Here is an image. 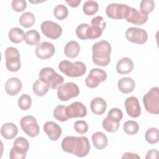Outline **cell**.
Returning a JSON list of instances; mask_svg holds the SVG:
<instances>
[{
    "mask_svg": "<svg viewBox=\"0 0 159 159\" xmlns=\"http://www.w3.org/2000/svg\"><path fill=\"white\" fill-rule=\"evenodd\" d=\"M21 129L30 137H37L40 132V128L36 119L33 116H25L20 121Z\"/></svg>",
    "mask_w": 159,
    "mask_h": 159,
    "instance_id": "30bf717a",
    "label": "cell"
},
{
    "mask_svg": "<svg viewBox=\"0 0 159 159\" xmlns=\"http://www.w3.org/2000/svg\"><path fill=\"white\" fill-rule=\"evenodd\" d=\"M125 36L128 41L139 45L145 43L148 39V34L146 30L134 27L128 28Z\"/></svg>",
    "mask_w": 159,
    "mask_h": 159,
    "instance_id": "7c38bea8",
    "label": "cell"
},
{
    "mask_svg": "<svg viewBox=\"0 0 159 159\" xmlns=\"http://www.w3.org/2000/svg\"><path fill=\"white\" fill-rule=\"evenodd\" d=\"M134 69V63L132 60L124 57L119 60L116 65V71L120 75H125L130 73Z\"/></svg>",
    "mask_w": 159,
    "mask_h": 159,
    "instance_id": "44dd1931",
    "label": "cell"
},
{
    "mask_svg": "<svg viewBox=\"0 0 159 159\" xmlns=\"http://www.w3.org/2000/svg\"><path fill=\"white\" fill-rule=\"evenodd\" d=\"M143 103L145 110L152 114L159 113V88L152 87L143 96Z\"/></svg>",
    "mask_w": 159,
    "mask_h": 159,
    "instance_id": "277c9868",
    "label": "cell"
},
{
    "mask_svg": "<svg viewBox=\"0 0 159 159\" xmlns=\"http://www.w3.org/2000/svg\"><path fill=\"white\" fill-rule=\"evenodd\" d=\"M155 2L153 0H142L140 4V10L143 14H148L153 10Z\"/></svg>",
    "mask_w": 159,
    "mask_h": 159,
    "instance_id": "f35d334b",
    "label": "cell"
},
{
    "mask_svg": "<svg viewBox=\"0 0 159 159\" xmlns=\"http://www.w3.org/2000/svg\"><path fill=\"white\" fill-rule=\"evenodd\" d=\"M11 6L14 11L17 12H22L27 7V2L25 0H13Z\"/></svg>",
    "mask_w": 159,
    "mask_h": 159,
    "instance_id": "7bdbcfd3",
    "label": "cell"
},
{
    "mask_svg": "<svg viewBox=\"0 0 159 159\" xmlns=\"http://www.w3.org/2000/svg\"><path fill=\"white\" fill-rule=\"evenodd\" d=\"M145 139L150 144L157 143L159 139V132L158 129L154 127L148 129L145 132Z\"/></svg>",
    "mask_w": 159,
    "mask_h": 159,
    "instance_id": "d6a6232c",
    "label": "cell"
},
{
    "mask_svg": "<svg viewBox=\"0 0 159 159\" xmlns=\"http://www.w3.org/2000/svg\"><path fill=\"white\" fill-rule=\"evenodd\" d=\"M58 68L61 72L71 78L82 76L86 72V65L80 61L71 63L68 60H63L59 63Z\"/></svg>",
    "mask_w": 159,
    "mask_h": 159,
    "instance_id": "7a4b0ae2",
    "label": "cell"
},
{
    "mask_svg": "<svg viewBox=\"0 0 159 159\" xmlns=\"http://www.w3.org/2000/svg\"><path fill=\"white\" fill-rule=\"evenodd\" d=\"M6 58V67L12 72L18 71L21 67L20 53L13 47H7L4 52Z\"/></svg>",
    "mask_w": 159,
    "mask_h": 159,
    "instance_id": "5b68a950",
    "label": "cell"
},
{
    "mask_svg": "<svg viewBox=\"0 0 159 159\" xmlns=\"http://www.w3.org/2000/svg\"><path fill=\"white\" fill-rule=\"evenodd\" d=\"M39 80L51 89L57 88L64 81V78L50 67L42 68L39 71Z\"/></svg>",
    "mask_w": 159,
    "mask_h": 159,
    "instance_id": "3957f363",
    "label": "cell"
},
{
    "mask_svg": "<svg viewBox=\"0 0 159 159\" xmlns=\"http://www.w3.org/2000/svg\"><path fill=\"white\" fill-rule=\"evenodd\" d=\"M127 114L133 118H137L141 114V107L138 99L135 96L127 98L124 103Z\"/></svg>",
    "mask_w": 159,
    "mask_h": 159,
    "instance_id": "e0dca14e",
    "label": "cell"
},
{
    "mask_svg": "<svg viewBox=\"0 0 159 159\" xmlns=\"http://www.w3.org/2000/svg\"><path fill=\"white\" fill-rule=\"evenodd\" d=\"M148 19V14H143L137 9L131 7L130 12L125 20L127 22L134 25H142L147 22Z\"/></svg>",
    "mask_w": 159,
    "mask_h": 159,
    "instance_id": "d6986e66",
    "label": "cell"
},
{
    "mask_svg": "<svg viewBox=\"0 0 159 159\" xmlns=\"http://www.w3.org/2000/svg\"><path fill=\"white\" fill-rule=\"evenodd\" d=\"M91 146L88 137L85 136L76 137L73 155L78 157H86L90 151Z\"/></svg>",
    "mask_w": 159,
    "mask_h": 159,
    "instance_id": "2e32d148",
    "label": "cell"
},
{
    "mask_svg": "<svg viewBox=\"0 0 159 159\" xmlns=\"http://www.w3.org/2000/svg\"><path fill=\"white\" fill-rule=\"evenodd\" d=\"M92 142L94 147L98 150L105 148L108 143L107 136L101 132H96L91 136Z\"/></svg>",
    "mask_w": 159,
    "mask_h": 159,
    "instance_id": "d4e9b609",
    "label": "cell"
},
{
    "mask_svg": "<svg viewBox=\"0 0 159 159\" xmlns=\"http://www.w3.org/2000/svg\"><path fill=\"white\" fill-rule=\"evenodd\" d=\"M24 30L19 27L12 28L8 33L9 40L14 43H21L24 40Z\"/></svg>",
    "mask_w": 159,
    "mask_h": 159,
    "instance_id": "83f0119b",
    "label": "cell"
},
{
    "mask_svg": "<svg viewBox=\"0 0 159 159\" xmlns=\"http://www.w3.org/2000/svg\"><path fill=\"white\" fill-rule=\"evenodd\" d=\"M55 52V46L50 42H42L38 43L35 48L36 56L42 60L52 57Z\"/></svg>",
    "mask_w": 159,
    "mask_h": 159,
    "instance_id": "9a60e30c",
    "label": "cell"
},
{
    "mask_svg": "<svg viewBox=\"0 0 159 159\" xmlns=\"http://www.w3.org/2000/svg\"><path fill=\"white\" fill-rule=\"evenodd\" d=\"M88 27L89 24L85 23L81 24L77 26L75 32L78 39L83 40L88 39L86 37V32Z\"/></svg>",
    "mask_w": 159,
    "mask_h": 159,
    "instance_id": "b9f144b4",
    "label": "cell"
},
{
    "mask_svg": "<svg viewBox=\"0 0 159 159\" xmlns=\"http://www.w3.org/2000/svg\"><path fill=\"white\" fill-rule=\"evenodd\" d=\"M92 59L95 65L99 66H106L109 64L111 46L109 42L102 40L96 42L92 47Z\"/></svg>",
    "mask_w": 159,
    "mask_h": 159,
    "instance_id": "6da1fadb",
    "label": "cell"
},
{
    "mask_svg": "<svg viewBox=\"0 0 159 159\" xmlns=\"http://www.w3.org/2000/svg\"><path fill=\"white\" fill-rule=\"evenodd\" d=\"M107 117L116 122H120V121L122 120L123 117V113L119 108L114 107V108H112L108 112Z\"/></svg>",
    "mask_w": 159,
    "mask_h": 159,
    "instance_id": "ab89813d",
    "label": "cell"
},
{
    "mask_svg": "<svg viewBox=\"0 0 159 159\" xmlns=\"http://www.w3.org/2000/svg\"><path fill=\"white\" fill-rule=\"evenodd\" d=\"M18 106L22 111L28 110L32 104V99L27 94H22L18 99Z\"/></svg>",
    "mask_w": 159,
    "mask_h": 159,
    "instance_id": "74e56055",
    "label": "cell"
},
{
    "mask_svg": "<svg viewBox=\"0 0 159 159\" xmlns=\"http://www.w3.org/2000/svg\"><path fill=\"white\" fill-rule=\"evenodd\" d=\"M90 107L92 112L96 115H101L107 109V103L106 101L100 97L93 99L90 102Z\"/></svg>",
    "mask_w": 159,
    "mask_h": 159,
    "instance_id": "7402d4cb",
    "label": "cell"
},
{
    "mask_svg": "<svg viewBox=\"0 0 159 159\" xmlns=\"http://www.w3.org/2000/svg\"><path fill=\"white\" fill-rule=\"evenodd\" d=\"M98 3L93 0L85 1L83 6V11L87 16H93L95 14L98 12Z\"/></svg>",
    "mask_w": 159,
    "mask_h": 159,
    "instance_id": "1f68e13d",
    "label": "cell"
},
{
    "mask_svg": "<svg viewBox=\"0 0 159 159\" xmlns=\"http://www.w3.org/2000/svg\"><path fill=\"white\" fill-rule=\"evenodd\" d=\"M29 149V143L24 137H19L13 142V147L9 152L11 159H24Z\"/></svg>",
    "mask_w": 159,
    "mask_h": 159,
    "instance_id": "8992f818",
    "label": "cell"
},
{
    "mask_svg": "<svg viewBox=\"0 0 159 159\" xmlns=\"http://www.w3.org/2000/svg\"><path fill=\"white\" fill-rule=\"evenodd\" d=\"M122 158H140V157L134 153L130 152H125L122 157Z\"/></svg>",
    "mask_w": 159,
    "mask_h": 159,
    "instance_id": "f6af8a7d",
    "label": "cell"
},
{
    "mask_svg": "<svg viewBox=\"0 0 159 159\" xmlns=\"http://www.w3.org/2000/svg\"><path fill=\"white\" fill-rule=\"evenodd\" d=\"M65 112L69 119L84 117L87 115V109L82 102L75 101L66 107Z\"/></svg>",
    "mask_w": 159,
    "mask_h": 159,
    "instance_id": "5bb4252c",
    "label": "cell"
},
{
    "mask_svg": "<svg viewBox=\"0 0 159 159\" xmlns=\"http://www.w3.org/2000/svg\"><path fill=\"white\" fill-rule=\"evenodd\" d=\"M53 14L57 19L64 20L68 15V8L63 4H58L54 8Z\"/></svg>",
    "mask_w": 159,
    "mask_h": 159,
    "instance_id": "8d00e7d4",
    "label": "cell"
},
{
    "mask_svg": "<svg viewBox=\"0 0 159 159\" xmlns=\"http://www.w3.org/2000/svg\"><path fill=\"white\" fill-rule=\"evenodd\" d=\"M66 107L64 105H58L53 110V117L58 121L66 122L68 120L69 118L66 116L65 109Z\"/></svg>",
    "mask_w": 159,
    "mask_h": 159,
    "instance_id": "d590c367",
    "label": "cell"
},
{
    "mask_svg": "<svg viewBox=\"0 0 159 159\" xmlns=\"http://www.w3.org/2000/svg\"><path fill=\"white\" fill-rule=\"evenodd\" d=\"M106 27V22L102 16H98L93 17L91 21V25L89 27L86 32V37L88 39L93 40L101 37L103 30Z\"/></svg>",
    "mask_w": 159,
    "mask_h": 159,
    "instance_id": "9c48e42d",
    "label": "cell"
},
{
    "mask_svg": "<svg viewBox=\"0 0 159 159\" xmlns=\"http://www.w3.org/2000/svg\"><path fill=\"white\" fill-rule=\"evenodd\" d=\"M35 21V16L31 12H24L19 18L20 24L25 28H29L32 27L34 24Z\"/></svg>",
    "mask_w": 159,
    "mask_h": 159,
    "instance_id": "f1b7e54d",
    "label": "cell"
},
{
    "mask_svg": "<svg viewBox=\"0 0 159 159\" xmlns=\"http://www.w3.org/2000/svg\"><path fill=\"white\" fill-rule=\"evenodd\" d=\"M80 52V46L79 43L75 40L68 42L64 48L65 55L70 58L76 57Z\"/></svg>",
    "mask_w": 159,
    "mask_h": 159,
    "instance_id": "484cf974",
    "label": "cell"
},
{
    "mask_svg": "<svg viewBox=\"0 0 159 159\" xmlns=\"http://www.w3.org/2000/svg\"><path fill=\"white\" fill-rule=\"evenodd\" d=\"M17 127L14 123L7 122L1 126V134L6 140H11L14 139L17 135Z\"/></svg>",
    "mask_w": 159,
    "mask_h": 159,
    "instance_id": "603a6c76",
    "label": "cell"
},
{
    "mask_svg": "<svg viewBox=\"0 0 159 159\" xmlns=\"http://www.w3.org/2000/svg\"><path fill=\"white\" fill-rule=\"evenodd\" d=\"M49 87L40 80H37L33 84L32 89L35 94L37 96H43L48 91Z\"/></svg>",
    "mask_w": 159,
    "mask_h": 159,
    "instance_id": "4dcf8cb0",
    "label": "cell"
},
{
    "mask_svg": "<svg viewBox=\"0 0 159 159\" xmlns=\"http://www.w3.org/2000/svg\"><path fill=\"white\" fill-rule=\"evenodd\" d=\"M22 87V84L21 81L16 77H12L8 79L5 83L4 85L6 93L11 96L17 95L21 91Z\"/></svg>",
    "mask_w": 159,
    "mask_h": 159,
    "instance_id": "ffe728a7",
    "label": "cell"
},
{
    "mask_svg": "<svg viewBox=\"0 0 159 159\" xmlns=\"http://www.w3.org/2000/svg\"><path fill=\"white\" fill-rule=\"evenodd\" d=\"M102 127L108 132L114 133L117 132L119 128V122H116L108 117H106L102 123Z\"/></svg>",
    "mask_w": 159,
    "mask_h": 159,
    "instance_id": "836d02e7",
    "label": "cell"
},
{
    "mask_svg": "<svg viewBox=\"0 0 159 159\" xmlns=\"http://www.w3.org/2000/svg\"><path fill=\"white\" fill-rule=\"evenodd\" d=\"M117 86L119 91L124 94L132 93L135 89V83L134 80L129 77L120 78L117 83Z\"/></svg>",
    "mask_w": 159,
    "mask_h": 159,
    "instance_id": "cb8c5ba5",
    "label": "cell"
},
{
    "mask_svg": "<svg viewBox=\"0 0 159 159\" xmlns=\"http://www.w3.org/2000/svg\"><path fill=\"white\" fill-rule=\"evenodd\" d=\"M124 131L128 135H134L136 134L139 130V125L136 121L134 120H127L123 125Z\"/></svg>",
    "mask_w": 159,
    "mask_h": 159,
    "instance_id": "e575fe53",
    "label": "cell"
},
{
    "mask_svg": "<svg viewBox=\"0 0 159 159\" xmlns=\"http://www.w3.org/2000/svg\"><path fill=\"white\" fill-rule=\"evenodd\" d=\"M79 94L78 86L73 82H67L60 85L57 88V96L61 101H67L71 98L77 97Z\"/></svg>",
    "mask_w": 159,
    "mask_h": 159,
    "instance_id": "ba28073f",
    "label": "cell"
},
{
    "mask_svg": "<svg viewBox=\"0 0 159 159\" xmlns=\"http://www.w3.org/2000/svg\"><path fill=\"white\" fill-rule=\"evenodd\" d=\"M42 33L48 38L51 39H58L62 34V28L57 23L51 20L43 21L40 25Z\"/></svg>",
    "mask_w": 159,
    "mask_h": 159,
    "instance_id": "4fadbf2b",
    "label": "cell"
},
{
    "mask_svg": "<svg viewBox=\"0 0 159 159\" xmlns=\"http://www.w3.org/2000/svg\"><path fill=\"white\" fill-rule=\"evenodd\" d=\"M81 0H77V1H66V2L71 7H77L79 4L81 3Z\"/></svg>",
    "mask_w": 159,
    "mask_h": 159,
    "instance_id": "bcb514c9",
    "label": "cell"
},
{
    "mask_svg": "<svg viewBox=\"0 0 159 159\" xmlns=\"http://www.w3.org/2000/svg\"><path fill=\"white\" fill-rule=\"evenodd\" d=\"M40 40V35L39 32L32 29L28 30L24 35V40L25 43L30 46L37 45Z\"/></svg>",
    "mask_w": 159,
    "mask_h": 159,
    "instance_id": "4316f807",
    "label": "cell"
},
{
    "mask_svg": "<svg viewBox=\"0 0 159 159\" xmlns=\"http://www.w3.org/2000/svg\"><path fill=\"white\" fill-rule=\"evenodd\" d=\"M107 78L106 72L99 68H92L85 79V84L89 88H95L99 83L104 81Z\"/></svg>",
    "mask_w": 159,
    "mask_h": 159,
    "instance_id": "8fae6325",
    "label": "cell"
},
{
    "mask_svg": "<svg viewBox=\"0 0 159 159\" xmlns=\"http://www.w3.org/2000/svg\"><path fill=\"white\" fill-rule=\"evenodd\" d=\"M43 130L49 139L52 141L57 140L62 133L61 127L52 121H48L44 124Z\"/></svg>",
    "mask_w": 159,
    "mask_h": 159,
    "instance_id": "ac0fdd59",
    "label": "cell"
},
{
    "mask_svg": "<svg viewBox=\"0 0 159 159\" xmlns=\"http://www.w3.org/2000/svg\"><path fill=\"white\" fill-rule=\"evenodd\" d=\"M76 136H66L61 141V148L62 150L67 153H73L74 147L76 142Z\"/></svg>",
    "mask_w": 159,
    "mask_h": 159,
    "instance_id": "f546056e",
    "label": "cell"
},
{
    "mask_svg": "<svg viewBox=\"0 0 159 159\" xmlns=\"http://www.w3.org/2000/svg\"><path fill=\"white\" fill-rule=\"evenodd\" d=\"M158 151L157 149H152L148 151L145 157L146 159L149 158H157L158 157Z\"/></svg>",
    "mask_w": 159,
    "mask_h": 159,
    "instance_id": "ee69618b",
    "label": "cell"
},
{
    "mask_svg": "<svg viewBox=\"0 0 159 159\" xmlns=\"http://www.w3.org/2000/svg\"><path fill=\"white\" fill-rule=\"evenodd\" d=\"M75 130L80 134H84L88 130V125L87 122L83 120H76L73 125Z\"/></svg>",
    "mask_w": 159,
    "mask_h": 159,
    "instance_id": "60d3db41",
    "label": "cell"
},
{
    "mask_svg": "<svg viewBox=\"0 0 159 159\" xmlns=\"http://www.w3.org/2000/svg\"><path fill=\"white\" fill-rule=\"evenodd\" d=\"M131 7L125 4L112 3L106 7V14L108 17L112 19H125Z\"/></svg>",
    "mask_w": 159,
    "mask_h": 159,
    "instance_id": "52a82bcc",
    "label": "cell"
}]
</instances>
